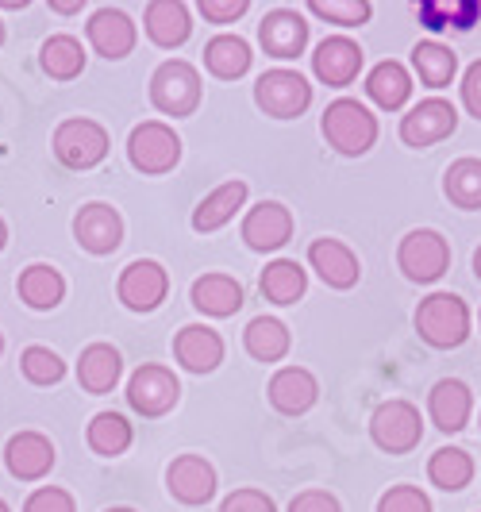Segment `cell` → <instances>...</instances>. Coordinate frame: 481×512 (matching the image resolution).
Segmentation results:
<instances>
[{
  "label": "cell",
  "mask_w": 481,
  "mask_h": 512,
  "mask_svg": "<svg viewBox=\"0 0 481 512\" xmlns=\"http://www.w3.org/2000/svg\"><path fill=\"white\" fill-rule=\"evenodd\" d=\"M320 128H324V139L331 147L339 154H347V158H358V154H366L378 143V116L366 104L351 101V97L331 101L324 108Z\"/></svg>",
  "instance_id": "6da1fadb"
},
{
  "label": "cell",
  "mask_w": 481,
  "mask_h": 512,
  "mask_svg": "<svg viewBox=\"0 0 481 512\" xmlns=\"http://www.w3.org/2000/svg\"><path fill=\"white\" fill-rule=\"evenodd\" d=\"M416 332L428 347H439V351L462 347L470 335V308L455 293H431L416 308Z\"/></svg>",
  "instance_id": "7a4b0ae2"
},
{
  "label": "cell",
  "mask_w": 481,
  "mask_h": 512,
  "mask_svg": "<svg viewBox=\"0 0 481 512\" xmlns=\"http://www.w3.org/2000/svg\"><path fill=\"white\" fill-rule=\"evenodd\" d=\"M151 104L162 112V116H193L197 104H201V74L197 66L181 62V58H170L162 62L151 77Z\"/></svg>",
  "instance_id": "3957f363"
},
{
  "label": "cell",
  "mask_w": 481,
  "mask_h": 512,
  "mask_svg": "<svg viewBox=\"0 0 481 512\" xmlns=\"http://www.w3.org/2000/svg\"><path fill=\"white\" fill-rule=\"evenodd\" d=\"M397 266L405 270L408 282H439L447 274V266H451V243L431 228L408 231L405 239H401V247H397Z\"/></svg>",
  "instance_id": "277c9868"
},
{
  "label": "cell",
  "mask_w": 481,
  "mask_h": 512,
  "mask_svg": "<svg viewBox=\"0 0 481 512\" xmlns=\"http://www.w3.org/2000/svg\"><path fill=\"white\" fill-rule=\"evenodd\" d=\"M127 158L139 174H170L181 162V139L178 131L162 120H147L131 131L127 139Z\"/></svg>",
  "instance_id": "5b68a950"
},
{
  "label": "cell",
  "mask_w": 481,
  "mask_h": 512,
  "mask_svg": "<svg viewBox=\"0 0 481 512\" xmlns=\"http://www.w3.org/2000/svg\"><path fill=\"white\" fill-rule=\"evenodd\" d=\"M108 154V131L97 120H62L54 131V158L66 166V170H93L97 162H104Z\"/></svg>",
  "instance_id": "8992f818"
},
{
  "label": "cell",
  "mask_w": 481,
  "mask_h": 512,
  "mask_svg": "<svg viewBox=\"0 0 481 512\" xmlns=\"http://www.w3.org/2000/svg\"><path fill=\"white\" fill-rule=\"evenodd\" d=\"M370 439L378 443L381 451H389V455L416 451L420 439H424L420 409L408 405V401H385V405H378L374 416H370Z\"/></svg>",
  "instance_id": "52a82bcc"
},
{
  "label": "cell",
  "mask_w": 481,
  "mask_h": 512,
  "mask_svg": "<svg viewBox=\"0 0 481 512\" xmlns=\"http://www.w3.org/2000/svg\"><path fill=\"white\" fill-rule=\"evenodd\" d=\"M254 101L274 120H293L312 104V85L297 70H270V74L258 77Z\"/></svg>",
  "instance_id": "ba28073f"
},
{
  "label": "cell",
  "mask_w": 481,
  "mask_h": 512,
  "mask_svg": "<svg viewBox=\"0 0 481 512\" xmlns=\"http://www.w3.org/2000/svg\"><path fill=\"white\" fill-rule=\"evenodd\" d=\"M181 382L174 378V370L166 366H139L131 378H127V405L139 412V416H166V412L178 405Z\"/></svg>",
  "instance_id": "9c48e42d"
},
{
  "label": "cell",
  "mask_w": 481,
  "mask_h": 512,
  "mask_svg": "<svg viewBox=\"0 0 481 512\" xmlns=\"http://www.w3.org/2000/svg\"><path fill=\"white\" fill-rule=\"evenodd\" d=\"M116 293H120V301L131 312H154L166 301V293H170V274L154 258H135L131 266H124V274L116 282Z\"/></svg>",
  "instance_id": "30bf717a"
},
{
  "label": "cell",
  "mask_w": 481,
  "mask_h": 512,
  "mask_svg": "<svg viewBox=\"0 0 481 512\" xmlns=\"http://www.w3.org/2000/svg\"><path fill=\"white\" fill-rule=\"evenodd\" d=\"M455 128V104L443 101V97H428V101H420L401 120V139H405L408 147H431V143H443L447 135H455Z\"/></svg>",
  "instance_id": "8fae6325"
},
{
  "label": "cell",
  "mask_w": 481,
  "mask_h": 512,
  "mask_svg": "<svg viewBox=\"0 0 481 512\" xmlns=\"http://www.w3.org/2000/svg\"><path fill=\"white\" fill-rule=\"evenodd\" d=\"M74 239L89 255H112L124 243V220L112 205H85L74 216Z\"/></svg>",
  "instance_id": "7c38bea8"
},
{
  "label": "cell",
  "mask_w": 481,
  "mask_h": 512,
  "mask_svg": "<svg viewBox=\"0 0 481 512\" xmlns=\"http://www.w3.org/2000/svg\"><path fill=\"white\" fill-rule=\"evenodd\" d=\"M166 489L181 505H208L216 497V470L201 455H178L166 466Z\"/></svg>",
  "instance_id": "4fadbf2b"
},
{
  "label": "cell",
  "mask_w": 481,
  "mask_h": 512,
  "mask_svg": "<svg viewBox=\"0 0 481 512\" xmlns=\"http://www.w3.org/2000/svg\"><path fill=\"white\" fill-rule=\"evenodd\" d=\"M243 239L251 251H281L293 239V212L278 201H262L243 216Z\"/></svg>",
  "instance_id": "5bb4252c"
},
{
  "label": "cell",
  "mask_w": 481,
  "mask_h": 512,
  "mask_svg": "<svg viewBox=\"0 0 481 512\" xmlns=\"http://www.w3.org/2000/svg\"><path fill=\"white\" fill-rule=\"evenodd\" d=\"M258 43H262V51L270 54V58L289 62V58L304 54V47H308V24H304V16L297 8H278V12H270L262 20Z\"/></svg>",
  "instance_id": "9a60e30c"
},
{
  "label": "cell",
  "mask_w": 481,
  "mask_h": 512,
  "mask_svg": "<svg viewBox=\"0 0 481 512\" xmlns=\"http://www.w3.org/2000/svg\"><path fill=\"white\" fill-rule=\"evenodd\" d=\"M308 266H312V270L324 278V285H331V289H351V285H358V278H362L358 255L343 239H331V235L316 239V243L308 247Z\"/></svg>",
  "instance_id": "2e32d148"
},
{
  "label": "cell",
  "mask_w": 481,
  "mask_h": 512,
  "mask_svg": "<svg viewBox=\"0 0 481 512\" xmlns=\"http://www.w3.org/2000/svg\"><path fill=\"white\" fill-rule=\"evenodd\" d=\"M428 412H431V424L447 436L462 432L470 424V412H474V393L470 385L458 382V378H443V382L431 385L428 393Z\"/></svg>",
  "instance_id": "e0dca14e"
},
{
  "label": "cell",
  "mask_w": 481,
  "mask_h": 512,
  "mask_svg": "<svg viewBox=\"0 0 481 512\" xmlns=\"http://www.w3.org/2000/svg\"><path fill=\"white\" fill-rule=\"evenodd\" d=\"M358 70H362V47L347 35H331L312 54V74L320 77L324 85H335V89L351 85Z\"/></svg>",
  "instance_id": "ac0fdd59"
},
{
  "label": "cell",
  "mask_w": 481,
  "mask_h": 512,
  "mask_svg": "<svg viewBox=\"0 0 481 512\" xmlns=\"http://www.w3.org/2000/svg\"><path fill=\"white\" fill-rule=\"evenodd\" d=\"M85 35H89V43H93V51L108 58V62H116V58H127V54L135 51V24L127 20L120 8H97L93 16H89V24H85Z\"/></svg>",
  "instance_id": "d6986e66"
},
{
  "label": "cell",
  "mask_w": 481,
  "mask_h": 512,
  "mask_svg": "<svg viewBox=\"0 0 481 512\" xmlns=\"http://www.w3.org/2000/svg\"><path fill=\"white\" fill-rule=\"evenodd\" d=\"M174 359L189 374H212L224 362V339H220V332H212L208 324H185L174 335Z\"/></svg>",
  "instance_id": "ffe728a7"
},
{
  "label": "cell",
  "mask_w": 481,
  "mask_h": 512,
  "mask_svg": "<svg viewBox=\"0 0 481 512\" xmlns=\"http://www.w3.org/2000/svg\"><path fill=\"white\" fill-rule=\"evenodd\" d=\"M4 462L12 470V478L20 482H39L54 470V443L39 432H20L8 439L4 447Z\"/></svg>",
  "instance_id": "44dd1931"
},
{
  "label": "cell",
  "mask_w": 481,
  "mask_h": 512,
  "mask_svg": "<svg viewBox=\"0 0 481 512\" xmlns=\"http://www.w3.org/2000/svg\"><path fill=\"white\" fill-rule=\"evenodd\" d=\"M270 405L281 412V416H301L316 405L320 397V382L304 370V366H285L270 378V389H266Z\"/></svg>",
  "instance_id": "7402d4cb"
},
{
  "label": "cell",
  "mask_w": 481,
  "mask_h": 512,
  "mask_svg": "<svg viewBox=\"0 0 481 512\" xmlns=\"http://www.w3.org/2000/svg\"><path fill=\"white\" fill-rule=\"evenodd\" d=\"M143 27H147L154 47L174 51V47H181V43L189 39V31H193L189 4H181V0H154V4H147Z\"/></svg>",
  "instance_id": "603a6c76"
},
{
  "label": "cell",
  "mask_w": 481,
  "mask_h": 512,
  "mask_svg": "<svg viewBox=\"0 0 481 512\" xmlns=\"http://www.w3.org/2000/svg\"><path fill=\"white\" fill-rule=\"evenodd\" d=\"M120 374H124V359H120V351L116 347H108V343H93V347H85L81 351V359H77V382L85 393H112L116 382H120Z\"/></svg>",
  "instance_id": "cb8c5ba5"
},
{
  "label": "cell",
  "mask_w": 481,
  "mask_h": 512,
  "mask_svg": "<svg viewBox=\"0 0 481 512\" xmlns=\"http://www.w3.org/2000/svg\"><path fill=\"white\" fill-rule=\"evenodd\" d=\"M193 308L204 312V316H216V320H224V316H235L239 308H243V285L228 278V274H204L193 282Z\"/></svg>",
  "instance_id": "d4e9b609"
},
{
  "label": "cell",
  "mask_w": 481,
  "mask_h": 512,
  "mask_svg": "<svg viewBox=\"0 0 481 512\" xmlns=\"http://www.w3.org/2000/svg\"><path fill=\"white\" fill-rule=\"evenodd\" d=\"M243 201H247V181H243V178L224 181L220 189H212L201 205H197V212H193V228L201 231V235H208V231H220L231 216L243 208Z\"/></svg>",
  "instance_id": "484cf974"
},
{
  "label": "cell",
  "mask_w": 481,
  "mask_h": 512,
  "mask_svg": "<svg viewBox=\"0 0 481 512\" xmlns=\"http://www.w3.org/2000/svg\"><path fill=\"white\" fill-rule=\"evenodd\" d=\"M366 97L385 112H401L412 97V74L401 62H378L366 77Z\"/></svg>",
  "instance_id": "4316f807"
},
{
  "label": "cell",
  "mask_w": 481,
  "mask_h": 512,
  "mask_svg": "<svg viewBox=\"0 0 481 512\" xmlns=\"http://www.w3.org/2000/svg\"><path fill=\"white\" fill-rule=\"evenodd\" d=\"M20 301L27 308H39V312H47V308H58L62 305V297H66V278L47 266V262H35V266H27L24 274H20Z\"/></svg>",
  "instance_id": "83f0119b"
},
{
  "label": "cell",
  "mask_w": 481,
  "mask_h": 512,
  "mask_svg": "<svg viewBox=\"0 0 481 512\" xmlns=\"http://www.w3.org/2000/svg\"><path fill=\"white\" fill-rule=\"evenodd\" d=\"M204 66H208V74L220 77V81L243 77L251 70V47H247V39H239V35H216V39H208Z\"/></svg>",
  "instance_id": "f1b7e54d"
},
{
  "label": "cell",
  "mask_w": 481,
  "mask_h": 512,
  "mask_svg": "<svg viewBox=\"0 0 481 512\" xmlns=\"http://www.w3.org/2000/svg\"><path fill=\"white\" fill-rule=\"evenodd\" d=\"M412 70L428 89H447L455 81L458 54L443 43H435V39H424V43L412 47Z\"/></svg>",
  "instance_id": "f546056e"
},
{
  "label": "cell",
  "mask_w": 481,
  "mask_h": 512,
  "mask_svg": "<svg viewBox=\"0 0 481 512\" xmlns=\"http://www.w3.org/2000/svg\"><path fill=\"white\" fill-rule=\"evenodd\" d=\"M258 289H262V297L274 301V305H297L304 297V289H308V278H304V270L293 258H278V262H270V266L262 270Z\"/></svg>",
  "instance_id": "4dcf8cb0"
},
{
  "label": "cell",
  "mask_w": 481,
  "mask_h": 512,
  "mask_svg": "<svg viewBox=\"0 0 481 512\" xmlns=\"http://www.w3.org/2000/svg\"><path fill=\"white\" fill-rule=\"evenodd\" d=\"M289 328L274 320V316H258L247 324V332H243V347H247V355L258 362H281L289 355Z\"/></svg>",
  "instance_id": "1f68e13d"
},
{
  "label": "cell",
  "mask_w": 481,
  "mask_h": 512,
  "mask_svg": "<svg viewBox=\"0 0 481 512\" xmlns=\"http://www.w3.org/2000/svg\"><path fill=\"white\" fill-rule=\"evenodd\" d=\"M85 439H89V447L104 455V459H116V455H124L127 447H131V424H127L120 412H97L93 420H89V428H85Z\"/></svg>",
  "instance_id": "d6a6232c"
},
{
  "label": "cell",
  "mask_w": 481,
  "mask_h": 512,
  "mask_svg": "<svg viewBox=\"0 0 481 512\" xmlns=\"http://www.w3.org/2000/svg\"><path fill=\"white\" fill-rule=\"evenodd\" d=\"M39 66L54 77V81H74L85 70V47L74 35H51L39 51Z\"/></svg>",
  "instance_id": "836d02e7"
},
{
  "label": "cell",
  "mask_w": 481,
  "mask_h": 512,
  "mask_svg": "<svg viewBox=\"0 0 481 512\" xmlns=\"http://www.w3.org/2000/svg\"><path fill=\"white\" fill-rule=\"evenodd\" d=\"M428 478H431V486L447 489V493H458V489L470 486V478H474V459H470L462 447H439L428 462Z\"/></svg>",
  "instance_id": "e575fe53"
},
{
  "label": "cell",
  "mask_w": 481,
  "mask_h": 512,
  "mask_svg": "<svg viewBox=\"0 0 481 512\" xmlns=\"http://www.w3.org/2000/svg\"><path fill=\"white\" fill-rule=\"evenodd\" d=\"M481 4L478 0H424L420 4V24L431 31H443V27H458V31H470L478 24Z\"/></svg>",
  "instance_id": "d590c367"
},
{
  "label": "cell",
  "mask_w": 481,
  "mask_h": 512,
  "mask_svg": "<svg viewBox=\"0 0 481 512\" xmlns=\"http://www.w3.org/2000/svg\"><path fill=\"white\" fill-rule=\"evenodd\" d=\"M447 197L458 208H481V158H458L443 178Z\"/></svg>",
  "instance_id": "8d00e7d4"
},
{
  "label": "cell",
  "mask_w": 481,
  "mask_h": 512,
  "mask_svg": "<svg viewBox=\"0 0 481 512\" xmlns=\"http://www.w3.org/2000/svg\"><path fill=\"white\" fill-rule=\"evenodd\" d=\"M308 12L320 16V20H328V24L362 27L374 16V4H370V0H312Z\"/></svg>",
  "instance_id": "74e56055"
},
{
  "label": "cell",
  "mask_w": 481,
  "mask_h": 512,
  "mask_svg": "<svg viewBox=\"0 0 481 512\" xmlns=\"http://www.w3.org/2000/svg\"><path fill=\"white\" fill-rule=\"evenodd\" d=\"M20 370L31 385H54L66 378V362L58 359L51 347H27L20 355Z\"/></svg>",
  "instance_id": "f35d334b"
},
{
  "label": "cell",
  "mask_w": 481,
  "mask_h": 512,
  "mask_svg": "<svg viewBox=\"0 0 481 512\" xmlns=\"http://www.w3.org/2000/svg\"><path fill=\"white\" fill-rule=\"evenodd\" d=\"M378 512H431V501L428 493L416 486H389L381 493Z\"/></svg>",
  "instance_id": "ab89813d"
},
{
  "label": "cell",
  "mask_w": 481,
  "mask_h": 512,
  "mask_svg": "<svg viewBox=\"0 0 481 512\" xmlns=\"http://www.w3.org/2000/svg\"><path fill=\"white\" fill-rule=\"evenodd\" d=\"M24 512H77V509H74V497L66 489L43 486L24 501Z\"/></svg>",
  "instance_id": "60d3db41"
},
{
  "label": "cell",
  "mask_w": 481,
  "mask_h": 512,
  "mask_svg": "<svg viewBox=\"0 0 481 512\" xmlns=\"http://www.w3.org/2000/svg\"><path fill=\"white\" fill-rule=\"evenodd\" d=\"M220 512H278V509H274V501L262 489H235L231 497H224Z\"/></svg>",
  "instance_id": "b9f144b4"
},
{
  "label": "cell",
  "mask_w": 481,
  "mask_h": 512,
  "mask_svg": "<svg viewBox=\"0 0 481 512\" xmlns=\"http://www.w3.org/2000/svg\"><path fill=\"white\" fill-rule=\"evenodd\" d=\"M197 8H201L204 20H212V24H235L239 16H247L251 0H201Z\"/></svg>",
  "instance_id": "7bdbcfd3"
},
{
  "label": "cell",
  "mask_w": 481,
  "mask_h": 512,
  "mask_svg": "<svg viewBox=\"0 0 481 512\" xmlns=\"http://www.w3.org/2000/svg\"><path fill=\"white\" fill-rule=\"evenodd\" d=\"M289 512H343V509H339V501L331 493H324V489H304V493H297L289 501Z\"/></svg>",
  "instance_id": "ee69618b"
},
{
  "label": "cell",
  "mask_w": 481,
  "mask_h": 512,
  "mask_svg": "<svg viewBox=\"0 0 481 512\" xmlns=\"http://www.w3.org/2000/svg\"><path fill=\"white\" fill-rule=\"evenodd\" d=\"M462 104H466L470 116L481 120V58L466 70V77H462Z\"/></svg>",
  "instance_id": "f6af8a7d"
},
{
  "label": "cell",
  "mask_w": 481,
  "mask_h": 512,
  "mask_svg": "<svg viewBox=\"0 0 481 512\" xmlns=\"http://www.w3.org/2000/svg\"><path fill=\"white\" fill-rule=\"evenodd\" d=\"M51 8H54V12H62V16H74V12H81V8H85V0H54Z\"/></svg>",
  "instance_id": "bcb514c9"
},
{
  "label": "cell",
  "mask_w": 481,
  "mask_h": 512,
  "mask_svg": "<svg viewBox=\"0 0 481 512\" xmlns=\"http://www.w3.org/2000/svg\"><path fill=\"white\" fill-rule=\"evenodd\" d=\"M474 274H478V278H481V247H478V251H474Z\"/></svg>",
  "instance_id": "7dc6e473"
},
{
  "label": "cell",
  "mask_w": 481,
  "mask_h": 512,
  "mask_svg": "<svg viewBox=\"0 0 481 512\" xmlns=\"http://www.w3.org/2000/svg\"><path fill=\"white\" fill-rule=\"evenodd\" d=\"M4 243H8V228H4V220H0V251H4Z\"/></svg>",
  "instance_id": "c3c4849f"
},
{
  "label": "cell",
  "mask_w": 481,
  "mask_h": 512,
  "mask_svg": "<svg viewBox=\"0 0 481 512\" xmlns=\"http://www.w3.org/2000/svg\"><path fill=\"white\" fill-rule=\"evenodd\" d=\"M0 512H12V509H8V505H4V497H0Z\"/></svg>",
  "instance_id": "681fc988"
},
{
  "label": "cell",
  "mask_w": 481,
  "mask_h": 512,
  "mask_svg": "<svg viewBox=\"0 0 481 512\" xmlns=\"http://www.w3.org/2000/svg\"><path fill=\"white\" fill-rule=\"evenodd\" d=\"M104 512H135V509H104Z\"/></svg>",
  "instance_id": "f907efd6"
},
{
  "label": "cell",
  "mask_w": 481,
  "mask_h": 512,
  "mask_svg": "<svg viewBox=\"0 0 481 512\" xmlns=\"http://www.w3.org/2000/svg\"><path fill=\"white\" fill-rule=\"evenodd\" d=\"M0 43H4V24H0Z\"/></svg>",
  "instance_id": "816d5d0a"
},
{
  "label": "cell",
  "mask_w": 481,
  "mask_h": 512,
  "mask_svg": "<svg viewBox=\"0 0 481 512\" xmlns=\"http://www.w3.org/2000/svg\"><path fill=\"white\" fill-rule=\"evenodd\" d=\"M0 351H4V335H0Z\"/></svg>",
  "instance_id": "f5cc1de1"
}]
</instances>
